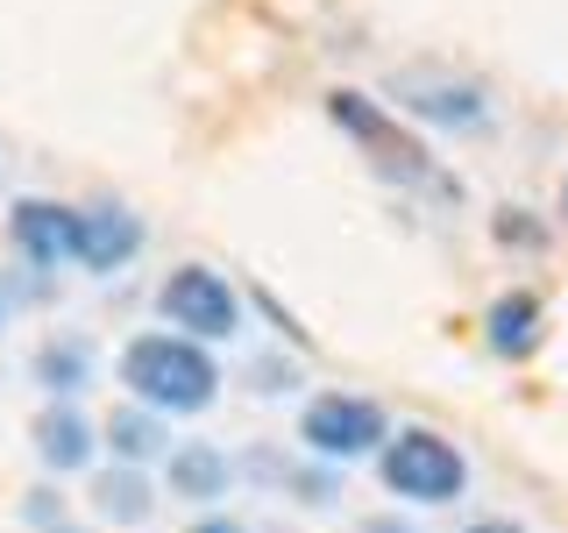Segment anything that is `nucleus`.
<instances>
[{"mask_svg": "<svg viewBox=\"0 0 568 533\" xmlns=\"http://www.w3.org/2000/svg\"><path fill=\"white\" fill-rule=\"evenodd\" d=\"M121 384L135 391V405L150 413H206L213 391H221V370H213L206 342H185V334H135L121 349Z\"/></svg>", "mask_w": 568, "mask_h": 533, "instance_id": "obj_1", "label": "nucleus"}, {"mask_svg": "<svg viewBox=\"0 0 568 533\" xmlns=\"http://www.w3.org/2000/svg\"><path fill=\"white\" fill-rule=\"evenodd\" d=\"M377 476L390 497H413V505H455L462 484H469V462H462L455 441H440L434 426H405V434L384 441Z\"/></svg>", "mask_w": 568, "mask_h": 533, "instance_id": "obj_2", "label": "nucleus"}, {"mask_svg": "<svg viewBox=\"0 0 568 533\" xmlns=\"http://www.w3.org/2000/svg\"><path fill=\"white\" fill-rule=\"evenodd\" d=\"M156 313H164L171 328H185V342H227V334H242V299H235V284H227L221 271H206V263L171 271L164 292H156Z\"/></svg>", "mask_w": 568, "mask_h": 533, "instance_id": "obj_3", "label": "nucleus"}, {"mask_svg": "<svg viewBox=\"0 0 568 533\" xmlns=\"http://www.w3.org/2000/svg\"><path fill=\"white\" fill-rule=\"evenodd\" d=\"M298 441H306L313 455H327V462H355V455L377 449V441H390V420H384L377 399L320 391V399H306V413H298Z\"/></svg>", "mask_w": 568, "mask_h": 533, "instance_id": "obj_4", "label": "nucleus"}, {"mask_svg": "<svg viewBox=\"0 0 568 533\" xmlns=\"http://www.w3.org/2000/svg\"><path fill=\"white\" fill-rule=\"evenodd\" d=\"M327 107H334V121H342L348 135H363L369 150H377V171L384 178H398V185H434V164H419V142L390 129L363 93H327Z\"/></svg>", "mask_w": 568, "mask_h": 533, "instance_id": "obj_5", "label": "nucleus"}, {"mask_svg": "<svg viewBox=\"0 0 568 533\" xmlns=\"http://www.w3.org/2000/svg\"><path fill=\"white\" fill-rule=\"evenodd\" d=\"M142 249V221L129 207H71V263H85L93 278L121 271Z\"/></svg>", "mask_w": 568, "mask_h": 533, "instance_id": "obj_6", "label": "nucleus"}, {"mask_svg": "<svg viewBox=\"0 0 568 533\" xmlns=\"http://www.w3.org/2000/svg\"><path fill=\"white\" fill-rule=\"evenodd\" d=\"M93 449H100V434L71 399H50L43 413H36V455H43V470H58V476L93 470Z\"/></svg>", "mask_w": 568, "mask_h": 533, "instance_id": "obj_7", "label": "nucleus"}, {"mask_svg": "<svg viewBox=\"0 0 568 533\" xmlns=\"http://www.w3.org/2000/svg\"><path fill=\"white\" fill-rule=\"evenodd\" d=\"M398 100L413 107L419 121H434V129H484V114H490V100L476 93V86H462V79H398Z\"/></svg>", "mask_w": 568, "mask_h": 533, "instance_id": "obj_8", "label": "nucleus"}, {"mask_svg": "<svg viewBox=\"0 0 568 533\" xmlns=\"http://www.w3.org/2000/svg\"><path fill=\"white\" fill-rule=\"evenodd\" d=\"M8 242L22 249L36 271L64 263L71 257V207H58V200H22V207L8 213Z\"/></svg>", "mask_w": 568, "mask_h": 533, "instance_id": "obj_9", "label": "nucleus"}, {"mask_svg": "<svg viewBox=\"0 0 568 533\" xmlns=\"http://www.w3.org/2000/svg\"><path fill=\"white\" fill-rule=\"evenodd\" d=\"M540 334H547V313H540V299H532V292L490 299V313H484V342H490V355L519 363V355L540 349Z\"/></svg>", "mask_w": 568, "mask_h": 533, "instance_id": "obj_10", "label": "nucleus"}, {"mask_svg": "<svg viewBox=\"0 0 568 533\" xmlns=\"http://www.w3.org/2000/svg\"><path fill=\"white\" fill-rule=\"evenodd\" d=\"M100 449H114V462H129V470H150L156 455H171V426L150 405H121L100 426Z\"/></svg>", "mask_w": 568, "mask_h": 533, "instance_id": "obj_11", "label": "nucleus"}, {"mask_svg": "<svg viewBox=\"0 0 568 533\" xmlns=\"http://www.w3.org/2000/svg\"><path fill=\"white\" fill-rule=\"evenodd\" d=\"M227 484H235V462L213 449V441H185V449H171V497L213 505V497H227Z\"/></svg>", "mask_w": 568, "mask_h": 533, "instance_id": "obj_12", "label": "nucleus"}, {"mask_svg": "<svg viewBox=\"0 0 568 533\" xmlns=\"http://www.w3.org/2000/svg\"><path fill=\"white\" fill-rule=\"evenodd\" d=\"M93 505H100V520L142 526V520H150V505H156V484H150V470H129V462L100 470V476H93Z\"/></svg>", "mask_w": 568, "mask_h": 533, "instance_id": "obj_13", "label": "nucleus"}, {"mask_svg": "<svg viewBox=\"0 0 568 533\" xmlns=\"http://www.w3.org/2000/svg\"><path fill=\"white\" fill-rule=\"evenodd\" d=\"M36 384H43L50 399H79V391L93 384V349L71 342V334L43 342V349H36Z\"/></svg>", "mask_w": 568, "mask_h": 533, "instance_id": "obj_14", "label": "nucleus"}, {"mask_svg": "<svg viewBox=\"0 0 568 533\" xmlns=\"http://www.w3.org/2000/svg\"><path fill=\"white\" fill-rule=\"evenodd\" d=\"M292 491L306 497V505H334V497H342V484H334L327 470H298V476H292Z\"/></svg>", "mask_w": 568, "mask_h": 533, "instance_id": "obj_15", "label": "nucleus"}, {"mask_svg": "<svg viewBox=\"0 0 568 533\" xmlns=\"http://www.w3.org/2000/svg\"><path fill=\"white\" fill-rule=\"evenodd\" d=\"M29 520L43 526V533H50V526H64V505H58V491H50V484H43V491H29Z\"/></svg>", "mask_w": 568, "mask_h": 533, "instance_id": "obj_16", "label": "nucleus"}, {"mask_svg": "<svg viewBox=\"0 0 568 533\" xmlns=\"http://www.w3.org/2000/svg\"><path fill=\"white\" fill-rule=\"evenodd\" d=\"M363 533H419V526H413V520H398V512H369Z\"/></svg>", "mask_w": 568, "mask_h": 533, "instance_id": "obj_17", "label": "nucleus"}, {"mask_svg": "<svg viewBox=\"0 0 568 533\" xmlns=\"http://www.w3.org/2000/svg\"><path fill=\"white\" fill-rule=\"evenodd\" d=\"M192 533H242V526L227 520V512H200V520H192Z\"/></svg>", "mask_w": 568, "mask_h": 533, "instance_id": "obj_18", "label": "nucleus"}, {"mask_svg": "<svg viewBox=\"0 0 568 533\" xmlns=\"http://www.w3.org/2000/svg\"><path fill=\"white\" fill-rule=\"evenodd\" d=\"M462 533H526V526H511V520H476V526H462Z\"/></svg>", "mask_w": 568, "mask_h": 533, "instance_id": "obj_19", "label": "nucleus"}, {"mask_svg": "<svg viewBox=\"0 0 568 533\" xmlns=\"http://www.w3.org/2000/svg\"><path fill=\"white\" fill-rule=\"evenodd\" d=\"M561 221H568V178H561Z\"/></svg>", "mask_w": 568, "mask_h": 533, "instance_id": "obj_20", "label": "nucleus"}, {"mask_svg": "<svg viewBox=\"0 0 568 533\" xmlns=\"http://www.w3.org/2000/svg\"><path fill=\"white\" fill-rule=\"evenodd\" d=\"M50 533H85V526H71V520H64V526H50Z\"/></svg>", "mask_w": 568, "mask_h": 533, "instance_id": "obj_21", "label": "nucleus"}, {"mask_svg": "<svg viewBox=\"0 0 568 533\" xmlns=\"http://www.w3.org/2000/svg\"><path fill=\"white\" fill-rule=\"evenodd\" d=\"M0 328H8V292H0Z\"/></svg>", "mask_w": 568, "mask_h": 533, "instance_id": "obj_22", "label": "nucleus"}]
</instances>
